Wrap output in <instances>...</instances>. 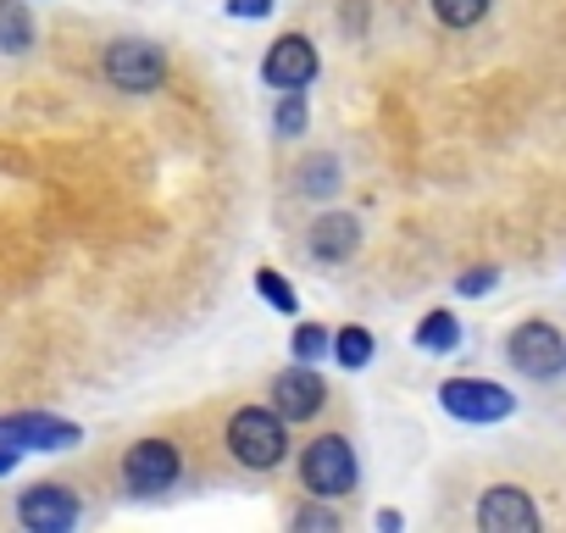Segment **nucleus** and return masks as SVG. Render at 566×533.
Wrapping results in <instances>:
<instances>
[{"instance_id": "15", "label": "nucleus", "mask_w": 566, "mask_h": 533, "mask_svg": "<svg viewBox=\"0 0 566 533\" xmlns=\"http://www.w3.org/2000/svg\"><path fill=\"white\" fill-rule=\"evenodd\" d=\"M334 362H339V367H350V373H361V367L373 362V334H367V328H356V323H350V328H339V334H334Z\"/></svg>"}, {"instance_id": "6", "label": "nucleus", "mask_w": 566, "mask_h": 533, "mask_svg": "<svg viewBox=\"0 0 566 533\" xmlns=\"http://www.w3.org/2000/svg\"><path fill=\"white\" fill-rule=\"evenodd\" d=\"M439 400H444V411L450 417H461V422H505L511 417V389L505 384H489V378H450L444 389H439Z\"/></svg>"}, {"instance_id": "20", "label": "nucleus", "mask_w": 566, "mask_h": 533, "mask_svg": "<svg viewBox=\"0 0 566 533\" xmlns=\"http://www.w3.org/2000/svg\"><path fill=\"white\" fill-rule=\"evenodd\" d=\"M328 345H334V334H328L323 323H301V328H295V339H290V351H295L301 362H317Z\"/></svg>"}, {"instance_id": "13", "label": "nucleus", "mask_w": 566, "mask_h": 533, "mask_svg": "<svg viewBox=\"0 0 566 533\" xmlns=\"http://www.w3.org/2000/svg\"><path fill=\"white\" fill-rule=\"evenodd\" d=\"M29 51H34L29 0H0V56H29Z\"/></svg>"}, {"instance_id": "17", "label": "nucleus", "mask_w": 566, "mask_h": 533, "mask_svg": "<svg viewBox=\"0 0 566 533\" xmlns=\"http://www.w3.org/2000/svg\"><path fill=\"white\" fill-rule=\"evenodd\" d=\"M433 18L444 29H478L489 18V0H433Z\"/></svg>"}, {"instance_id": "19", "label": "nucleus", "mask_w": 566, "mask_h": 533, "mask_svg": "<svg viewBox=\"0 0 566 533\" xmlns=\"http://www.w3.org/2000/svg\"><path fill=\"white\" fill-rule=\"evenodd\" d=\"M255 295L272 306V312H283V317H295L301 312V301H295V290L290 284H283L277 273H272V266H255Z\"/></svg>"}, {"instance_id": "9", "label": "nucleus", "mask_w": 566, "mask_h": 533, "mask_svg": "<svg viewBox=\"0 0 566 533\" xmlns=\"http://www.w3.org/2000/svg\"><path fill=\"white\" fill-rule=\"evenodd\" d=\"M317 45L306 40V34H283V40H272L266 45V56H261V79L272 84V90H306L312 79H317Z\"/></svg>"}, {"instance_id": "21", "label": "nucleus", "mask_w": 566, "mask_h": 533, "mask_svg": "<svg viewBox=\"0 0 566 533\" xmlns=\"http://www.w3.org/2000/svg\"><path fill=\"white\" fill-rule=\"evenodd\" d=\"M494 284H500L494 266H478V273H461V284H455V290H461V295H489Z\"/></svg>"}, {"instance_id": "1", "label": "nucleus", "mask_w": 566, "mask_h": 533, "mask_svg": "<svg viewBox=\"0 0 566 533\" xmlns=\"http://www.w3.org/2000/svg\"><path fill=\"white\" fill-rule=\"evenodd\" d=\"M228 450L239 467L250 472H272L283 456H290V433H283V417L272 406H244L228 417Z\"/></svg>"}, {"instance_id": "18", "label": "nucleus", "mask_w": 566, "mask_h": 533, "mask_svg": "<svg viewBox=\"0 0 566 533\" xmlns=\"http://www.w3.org/2000/svg\"><path fill=\"white\" fill-rule=\"evenodd\" d=\"M272 128H277V139H301L306 134V90H283Z\"/></svg>"}, {"instance_id": "16", "label": "nucleus", "mask_w": 566, "mask_h": 533, "mask_svg": "<svg viewBox=\"0 0 566 533\" xmlns=\"http://www.w3.org/2000/svg\"><path fill=\"white\" fill-rule=\"evenodd\" d=\"M295 178H301L306 195H334V184H339V161H334L328 150H323V156H306Z\"/></svg>"}, {"instance_id": "3", "label": "nucleus", "mask_w": 566, "mask_h": 533, "mask_svg": "<svg viewBox=\"0 0 566 533\" xmlns=\"http://www.w3.org/2000/svg\"><path fill=\"white\" fill-rule=\"evenodd\" d=\"M301 478H306V489L317 500H345L356 489V450H350V439L345 433L312 439L306 456H301Z\"/></svg>"}, {"instance_id": "2", "label": "nucleus", "mask_w": 566, "mask_h": 533, "mask_svg": "<svg viewBox=\"0 0 566 533\" xmlns=\"http://www.w3.org/2000/svg\"><path fill=\"white\" fill-rule=\"evenodd\" d=\"M101 73H106V84L123 90V95H150V90H161V79H167V51L150 45V40H112Z\"/></svg>"}, {"instance_id": "4", "label": "nucleus", "mask_w": 566, "mask_h": 533, "mask_svg": "<svg viewBox=\"0 0 566 533\" xmlns=\"http://www.w3.org/2000/svg\"><path fill=\"white\" fill-rule=\"evenodd\" d=\"M505 356H511V367L522 373V378H555L560 367H566V339H560V328L555 323H516L511 328V339H505Z\"/></svg>"}, {"instance_id": "7", "label": "nucleus", "mask_w": 566, "mask_h": 533, "mask_svg": "<svg viewBox=\"0 0 566 533\" xmlns=\"http://www.w3.org/2000/svg\"><path fill=\"white\" fill-rule=\"evenodd\" d=\"M323 406H328V384L312 373V362H295L272 378V411L283 422H312Z\"/></svg>"}, {"instance_id": "14", "label": "nucleus", "mask_w": 566, "mask_h": 533, "mask_svg": "<svg viewBox=\"0 0 566 533\" xmlns=\"http://www.w3.org/2000/svg\"><path fill=\"white\" fill-rule=\"evenodd\" d=\"M422 351H433V356H444V351H455L461 345V323L450 317V312H428L422 323H417V334H411Z\"/></svg>"}, {"instance_id": "10", "label": "nucleus", "mask_w": 566, "mask_h": 533, "mask_svg": "<svg viewBox=\"0 0 566 533\" xmlns=\"http://www.w3.org/2000/svg\"><path fill=\"white\" fill-rule=\"evenodd\" d=\"M84 439L78 422L45 417V411H18V417H0V445L12 450H73Z\"/></svg>"}, {"instance_id": "23", "label": "nucleus", "mask_w": 566, "mask_h": 533, "mask_svg": "<svg viewBox=\"0 0 566 533\" xmlns=\"http://www.w3.org/2000/svg\"><path fill=\"white\" fill-rule=\"evenodd\" d=\"M272 0H228V18H266Z\"/></svg>"}, {"instance_id": "24", "label": "nucleus", "mask_w": 566, "mask_h": 533, "mask_svg": "<svg viewBox=\"0 0 566 533\" xmlns=\"http://www.w3.org/2000/svg\"><path fill=\"white\" fill-rule=\"evenodd\" d=\"M7 472H18V450H12V445H0V478H7Z\"/></svg>"}, {"instance_id": "22", "label": "nucleus", "mask_w": 566, "mask_h": 533, "mask_svg": "<svg viewBox=\"0 0 566 533\" xmlns=\"http://www.w3.org/2000/svg\"><path fill=\"white\" fill-rule=\"evenodd\" d=\"M295 527H339V516L323 511V505H301V511H295Z\"/></svg>"}, {"instance_id": "8", "label": "nucleus", "mask_w": 566, "mask_h": 533, "mask_svg": "<svg viewBox=\"0 0 566 533\" xmlns=\"http://www.w3.org/2000/svg\"><path fill=\"white\" fill-rule=\"evenodd\" d=\"M78 516H84V505L67 483H34L18 494V522L34 533H67Z\"/></svg>"}, {"instance_id": "12", "label": "nucleus", "mask_w": 566, "mask_h": 533, "mask_svg": "<svg viewBox=\"0 0 566 533\" xmlns=\"http://www.w3.org/2000/svg\"><path fill=\"white\" fill-rule=\"evenodd\" d=\"M306 250H312L317 261H328V266L350 261V255L361 250V217H350V211H323V217L312 222V233H306Z\"/></svg>"}, {"instance_id": "5", "label": "nucleus", "mask_w": 566, "mask_h": 533, "mask_svg": "<svg viewBox=\"0 0 566 533\" xmlns=\"http://www.w3.org/2000/svg\"><path fill=\"white\" fill-rule=\"evenodd\" d=\"M184 472V456L172 439H139L128 456H123V483L134 494H167Z\"/></svg>"}, {"instance_id": "11", "label": "nucleus", "mask_w": 566, "mask_h": 533, "mask_svg": "<svg viewBox=\"0 0 566 533\" xmlns=\"http://www.w3.org/2000/svg\"><path fill=\"white\" fill-rule=\"evenodd\" d=\"M478 527H489V533H533V527H538V505L527 500V489L494 483V489L478 500Z\"/></svg>"}]
</instances>
